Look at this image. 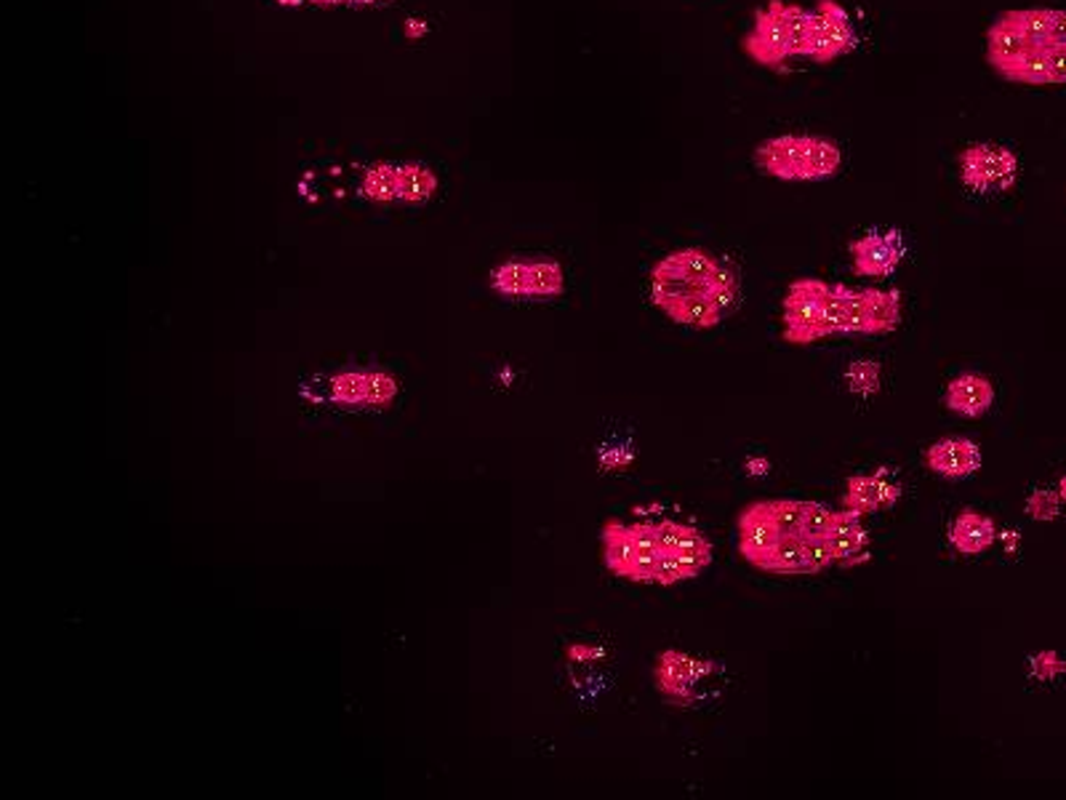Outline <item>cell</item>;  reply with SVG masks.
<instances>
[{
	"label": "cell",
	"mask_w": 1066,
	"mask_h": 800,
	"mask_svg": "<svg viewBox=\"0 0 1066 800\" xmlns=\"http://www.w3.org/2000/svg\"><path fill=\"white\" fill-rule=\"evenodd\" d=\"M720 259L704 249H680L659 259L651 270V297L662 313L691 328H715L723 313L710 299Z\"/></svg>",
	"instance_id": "cell-1"
},
{
	"label": "cell",
	"mask_w": 1066,
	"mask_h": 800,
	"mask_svg": "<svg viewBox=\"0 0 1066 800\" xmlns=\"http://www.w3.org/2000/svg\"><path fill=\"white\" fill-rule=\"evenodd\" d=\"M755 163L763 174L785 182H818L840 172L838 142L814 134H785L755 147Z\"/></svg>",
	"instance_id": "cell-2"
},
{
	"label": "cell",
	"mask_w": 1066,
	"mask_h": 800,
	"mask_svg": "<svg viewBox=\"0 0 1066 800\" xmlns=\"http://www.w3.org/2000/svg\"><path fill=\"white\" fill-rule=\"evenodd\" d=\"M600 555L618 579L653 582L662 558L656 523H622L609 517L600 528Z\"/></svg>",
	"instance_id": "cell-3"
},
{
	"label": "cell",
	"mask_w": 1066,
	"mask_h": 800,
	"mask_svg": "<svg viewBox=\"0 0 1066 800\" xmlns=\"http://www.w3.org/2000/svg\"><path fill=\"white\" fill-rule=\"evenodd\" d=\"M827 280L822 278H800L789 286L785 297V342L794 347L814 345L818 339H827L824 334V310L829 297Z\"/></svg>",
	"instance_id": "cell-4"
},
{
	"label": "cell",
	"mask_w": 1066,
	"mask_h": 800,
	"mask_svg": "<svg viewBox=\"0 0 1066 800\" xmlns=\"http://www.w3.org/2000/svg\"><path fill=\"white\" fill-rule=\"evenodd\" d=\"M741 49L752 62L768 70H781L787 59H794L785 0H768V5L755 11L752 29L741 40Z\"/></svg>",
	"instance_id": "cell-5"
},
{
	"label": "cell",
	"mask_w": 1066,
	"mask_h": 800,
	"mask_svg": "<svg viewBox=\"0 0 1066 800\" xmlns=\"http://www.w3.org/2000/svg\"><path fill=\"white\" fill-rule=\"evenodd\" d=\"M960 176L965 187L981 196L1005 192L1018 179V158L1003 145H970L960 152Z\"/></svg>",
	"instance_id": "cell-6"
},
{
	"label": "cell",
	"mask_w": 1066,
	"mask_h": 800,
	"mask_svg": "<svg viewBox=\"0 0 1066 800\" xmlns=\"http://www.w3.org/2000/svg\"><path fill=\"white\" fill-rule=\"evenodd\" d=\"M856 46L858 33L845 5L838 0H816V9L811 11V38L805 59L816 64H829L856 51Z\"/></svg>",
	"instance_id": "cell-7"
},
{
	"label": "cell",
	"mask_w": 1066,
	"mask_h": 800,
	"mask_svg": "<svg viewBox=\"0 0 1066 800\" xmlns=\"http://www.w3.org/2000/svg\"><path fill=\"white\" fill-rule=\"evenodd\" d=\"M712 670H715V662H710V659H699L686 654V651L667 649L656 659L653 680H656L659 693L669 704H693L697 702L699 686H702L706 675H712Z\"/></svg>",
	"instance_id": "cell-8"
},
{
	"label": "cell",
	"mask_w": 1066,
	"mask_h": 800,
	"mask_svg": "<svg viewBox=\"0 0 1066 800\" xmlns=\"http://www.w3.org/2000/svg\"><path fill=\"white\" fill-rule=\"evenodd\" d=\"M848 254L853 259V270L864 278H888L904 262V235L901 229H871L848 243Z\"/></svg>",
	"instance_id": "cell-9"
},
{
	"label": "cell",
	"mask_w": 1066,
	"mask_h": 800,
	"mask_svg": "<svg viewBox=\"0 0 1066 800\" xmlns=\"http://www.w3.org/2000/svg\"><path fill=\"white\" fill-rule=\"evenodd\" d=\"M736 526H739V552L750 566H755L757 572L768 574L770 561H774V552L779 547L785 534L779 532L774 521H770L768 513H765L763 502H752L741 510L739 517H736Z\"/></svg>",
	"instance_id": "cell-10"
},
{
	"label": "cell",
	"mask_w": 1066,
	"mask_h": 800,
	"mask_svg": "<svg viewBox=\"0 0 1066 800\" xmlns=\"http://www.w3.org/2000/svg\"><path fill=\"white\" fill-rule=\"evenodd\" d=\"M394 392L398 385L379 372H344L331 382V396L341 405H387Z\"/></svg>",
	"instance_id": "cell-11"
},
{
	"label": "cell",
	"mask_w": 1066,
	"mask_h": 800,
	"mask_svg": "<svg viewBox=\"0 0 1066 800\" xmlns=\"http://www.w3.org/2000/svg\"><path fill=\"white\" fill-rule=\"evenodd\" d=\"M926 464L939 478H970L981 467V449L968 438L936 440L926 451Z\"/></svg>",
	"instance_id": "cell-12"
},
{
	"label": "cell",
	"mask_w": 1066,
	"mask_h": 800,
	"mask_svg": "<svg viewBox=\"0 0 1066 800\" xmlns=\"http://www.w3.org/2000/svg\"><path fill=\"white\" fill-rule=\"evenodd\" d=\"M824 542H827L829 552H832V561L840 563V566H853V563L862 561L869 547V534L864 528L862 515L842 508L829 521Z\"/></svg>",
	"instance_id": "cell-13"
},
{
	"label": "cell",
	"mask_w": 1066,
	"mask_h": 800,
	"mask_svg": "<svg viewBox=\"0 0 1066 800\" xmlns=\"http://www.w3.org/2000/svg\"><path fill=\"white\" fill-rule=\"evenodd\" d=\"M994 403V387L987 376L981 374H960L957 379H952L946 385L944 392V405L954 414L968 416V420H976V416H983Z\"/></svg>",
	"instance_id": "cell-14"
},
{
	"label": "cell",
	"mask_w": 1066,
	"mask_h": 800,
	"mask_svg": "<svg viewBox=\"0 0 1066 800\" xmlns=\"http://www.w3.org/2000/svg\"><path fill=\"white\" fill-rule=\"evenodd\" d=\"M1032 49L1029 46V40L1024 38V33L1018 29L1016 22L1011 20V14H1003V16H998V20L992 22V27L987 29V57H989V64H992L994 70H998L1000 75H1008L1011 70H1013V64L1018 62L1027 51Z\"/></svg>",
	"instance_id": "cell-15"
},
{
	"label": "cell",
	"mask_w": 1066,
	"mask_h": 800,
	"mask_svg": "<svg viewBox=\"0 0 1066 800\" xmlns=\"http://www.w3.org/2000/svg\"><path fill=\"white\" fill-rule=\"evenodd\" d=\"M998 539V526L989 515L976 513V510H963L954 517L950 528V542L960 555H979L989 550Z\"/></svg>",
	"instance_id": "cell-16"
},
{
	"label": "cell",
	"mask_w": 1066,
	"mask_h": 800,
	"mask_svg": "<svg viewBox=\"0 0 1066 800\" xmlns=\"http://www.w3.org/2000/svg\"><path fill=\"white\" fill-rule=\"evenodd\" d=\"M867 332L864 334H891L901 323V293L886 288H862Z\"/></svg>",
	"instance_id": "cell-17"
},
{
	"label": "cell",
	"mask_w": 1066,
	"mask_h": 800,
	"mask_svg": "<svg viewBox=\"0 0 1066 800\" xmlns=\"http://www.w3.org/2000/svg\"><path fill=\"white\" fill-rule=\"evenodd\" d=\"M363 196L371 200H381V203L405 200V166L385 163V166L371 168L363 179Z\"/></svg>",
	"instance_id": "cell-18"
},
{
	"label": "cell",
	"mask_w": 1066,
	"mask_h": 800,
	"mask_svg": "<svg viewBox=\"0 0 1066 800\" xmlns=\"http://www.w3.org/2000/svg\"><path fill=\"white\" fill-rule=\"evenodd\" d=\"M528 273H531V259H506L491 270L488 286L502 297L528 299Z\"/></svg>",
	"instance_id": "cell-19"
},
{
	"label": "cell",
	"mask_w": 1066,
	"mask_h": 800,
	"mask_svg": "<svg viewBox=\"0 0 1066 800\" xmlns=\"http://www.w3.org/2000/svg\"><path fill=\"white\" fill-rule=\"evenodd\" d=\"M673 555L677 558V563H680L682 576H686V579H697V576L712 563V545L706 542L704 534L699 532V528L688 526L686 537H682L680 545L675 547Z\"/></svg>",
	"instance_id": "cell-20"
},
{
	"label": "cell",
	"mask_w": 1066,
	"mask_h": 800,
	"mask_svg": "<svg viewBox=\"0 0 1066 800\" xmlns=\"http://www.w3.org/2000/svg\"><path fill=\"white\" fill-rule=\"evenodd\" d=\"M842 508L853 510L858 515H871L875 510L882 508L880 502V488H877L875 473L871 475H853L848 478L845 493H842Z\"/></svg>",
	"instance_id": "cell-21"
},
{
	"label": "cell",
	"mask_w": 1066,
	"mask_h": 800,
	"mask_svg": "<svg viewBox=\"0 0 1066 800\" xmlns=\"http://www.w3.org/2000/svg\"><path fill=\"white\" fill-rule=\"evenodd\" d=\"M565 291L563 267L552 259H531V273H528V299L561 297Z\"/></svg>",
	"instance_id": "cell-22"
},
{
	"label": "cell",
	"mask_w": 1066,
	"mask_h": 800,
	"mask_svg": "<svg viewBox=\"0 0 1066 800\" xmlns=\"http://www.w3.org/2000/svg\"><path fill=\"white\" fill-rule=\"evenodd\" d=\"M1005 80L1011 84H1021V86H1053L1051 78V64H1048V51L1040 49V46H1032L1016 64Z\"/></svg>",
	"instance_id": "cell-23"
},
{
	"label": "cell",
	"mask_w": 1066,
	"mask_h": 800,
	"mask_svg": "<svg viewBox=\"0 0 1066 800\" xmlns=\"http://www.w3.org/2000/svg\"><path fill=\"white\" fill-rule=\"evenodd\" d=\"M739 293H741V280H739V270L733 264L720 262L717 267L715 278H712L710 286V299L715 302V308L720 310L723 315L730 313V310L739 304Z\"/></svg>",
	"instance_id": "cell-24"
},
{
	"label": "cell",
	"mask_w": 1066,
	"mask_h": 800,
	"mask_svg": "<svg viewBox=\"0 0 1066 800\" xmlns=\"http://www.w3.org/2000/svg\"><path fill=\"white\" fill-rule=\"evenodd\" d=\"M1011 20L1016 22L1018 29L1024 33V38L1029 40V46H1048V35H1051V22H1053V11L1051 9H1018L1008 11Z\"/></svg>",
	"instance_id": "cell-25"
},
{
	"label": "cell",
	"mask_w": 1066,
	"mask_h": 800,
	"mask_svg": "<svg viewBox=\"0 0 1066 800\" xmlns=\"http://www.w3.org/2000/svg\"><path fill=\"white\" fill-rule=\"evenodd\" d=\"M835 510H829L822 502H800V537L805 542H816L827 534L829 521H832Z\"/></svg>",
	"instance_id": "cell-26"
},
{
	"label": "cell",
	"mask_w": 1066,
	"mask_h": 800,
	"mask_svg": "<svg viewBox=\"0 0 1066 800\" xmlns=\"http://www.w3.org/2000/svg\"><path fill=\"white\" fill-rule=\"evenodd\" d=\"M760 502L785 537H800V502L792 499H760Z\"/></svg>",
	"instance_id": "cell-27"
},
{
	"label": "cell",
	"mask_w": 1066,
	"mask_h": 800,
	"mask_svg": "<svg viewBox=\"0 0 1066 800\" xmlns=\"http://www.w3.org/2000/svg\"><path fill=\"white\" fill-rule=\"evenodd\" d=\"M842 313H845V332L842 334H864L867 332V315H864V297L856 288L840 284Z\"/></svg>",
	"instance_id": "cell-28"
},
{
	"label": "cell",
	"mask_w": 1066,
	"mask_h": 800,
	"mask_svg": "<svg viewBox=\"0 0 1066 800\" xmlns=\"http://www.w3.org/2000/svg\"><path fill=\"white\" fill-rule=\"evenodd\" d=\"M845 379L851 392H856V396H871L880 387V368H877L875 361H856L845 372Z\"/></svg>",
	"instance_id": "cell-29"
},
{
	"label": "cell",
	"mask_w": 1066,
	"mask_h": 800,
	"mask_svg": "<svg viewBox=\"0 0 1066 800\" xmlns=\"http://www.w3.org/2000/svg\"><path fill=\"white\" fill-rule=\"evenodd\" d=\"M845 332V313H842V293L840 284L829 286V297H827V310H824V334L827 337H838V334Z\"/></svg>",
	"instance_id": "cell-30"
},
{
	"label": "cell",
	"mask_w": 1066,
	"mask_h": 800,
	"mask_svg": "<svg viewBox=\"0 0 1066 800\" xmlns=\"http://www.w3.org/2000/svg\"><path fill=\"white\" fill-rule=\"evenodd\" d=\"M1027 515L1034 521H1053L1058 515V493L1038 488L1032 497L1027 499Z\"/></svg>",
	"instance_id": "cell-31"
},
{
	"label": "cell",
	"mask_w": 1066,
	"mask_h": 800,
	"mask_svg": "<svg viewBox=\"0 0 1066 800\" xmlns=\"http://www.w3.org/2000/svg\"><path fill=\"white\" fill-rule=\"evenodd\" d=\"M875 478H877V488H880L882 508H893V504L901 499V493H904V486H901L899 475L893 473L891 467H880L875 473Z\"/></svg>",
	"instance_id": "cell-32"
},
{
	"label": "cell",
	"mask_w": 1066,
	"mask_h": 800,
	"mask_svg": "<svg viewBox=\"0 0 1066 800\" xmlns=\"http://www.w3.org/2000/svg\"><path fill=\"white\" fill-rule=\"evenodd\" d=\"M1048 51V64H1051L1053 86L1066 84V46H1042Z\"/></svg>",
	"instance_id": "cell-33"
},
{
	"label": "cell",
	"mask_w": 1066,
	"mask_h": 800,
	"mask_svg": "<svg viewBox=\"0 0 1066 800\" xmlns=\"http://www.w3.org/2000/svg\"><path fill=\"white\" fill-rule=\"evenodd\" d=\"M1048 46H1066V11H1053Z\"/></svg>",
	"instance_id": "cell-34"
},
{
	"label": "cell",
	"mask_w": 1066,
	"mask_h": 800,
	"mask_svg": "<svg viewBox=\"0 0 1066 800\" xmlns=\"http://www.w3.org/2000/svg\"><path fill=\"white\" fill-rule=\"evenodd\" d=\"M280 3H312V5H344V0H280Z\"/></svg>",
	"instance_id": "cell-35"
},
{
	"label": "cell",
	"mask_w": 1066,
	"mask_h": 800,
	"mask_svg": "<svg viewBox=\"0 0 1066 800\" xmlns=\"http://www.w3.org/2000/svg\"><path fill=\"white\" fill-rule=\"evenodd\" d=\"M371 3H381V0H344V5H371Z\"/></svg>",
	"instance_id": "cell-36"
},
{
	"label": "cell",
	"mask_w": 1066,
	"mask_h": 800,
	"mask_svg": "<svg viewBox=\"0 0 1066 800\" xmlns=\"http://www.w3.org/2000/svg\"><path fill=\"white\" fill-rule=\"evenodd\" d=\"M1058 497L1066 499V475L1062 478V484H1058Z\"/></svg>",
	"instance_id": "cell-37"
}]
</instances>
